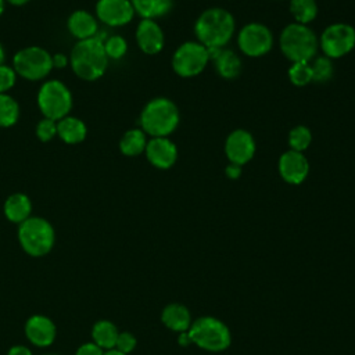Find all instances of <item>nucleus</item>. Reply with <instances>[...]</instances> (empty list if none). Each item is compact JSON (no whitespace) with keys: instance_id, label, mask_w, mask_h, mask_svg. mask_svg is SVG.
Returning <instances> with one entry per match:
<instances>
[{"instance_id":"obj_1","label":"nucleus","mask_w":355,"mask_h":355,"mask_svg":"<svg viewBox=\"0 0 355 355\" xmlns=\"http://www.w3.org/2000/svg\"><path fill=\"white\" fill-rule=\"evenodd\" d=\"M236 21L230 11L222 7L204 10L194 22V36L207 49H223L234 36Z\"/></svg>"},{"instance_id":"obj_2","label":"nucleus","mask_w":355,"mask_h":355,"mask_svg":"<svg viewBox=\"0 0 355 355\" xmlns=\"http://www.w3.org/2000/svg\"><path fill=\"white\" fill-rule=\"evenodd\" d=\"M103 42L104 39L97 35L90 39L78 40L72 47L69 65L82 80L93 82L105 73L110 60L104 51Z\"/></svg>"},{"instance_id":"obj_3","label":"nucleus","mask_w":355,"mask_h":355,"mask_svg":"<svg viewBox=\"0 0 355 355\" xmlns=\"http://www.w3.org/2000/svg\"><path fill=\"white\" fill-rule=\"evenodd\" d=\"M179 122V108L168 97L151 98L139 116L140 129L150 137H168L176 130Z\"/></svg>"},{"instance_id":"obj_4","label":"nucleus","mask_w":355,"mask_h":355,"mask_svg":"<svg viewBox=\"0 0 355 355\" xmlns=\"http://www.w3.org/2000/svg\"><path fill=\"white\" fill-rule=\"evenodd\" d=\"M279 47L291 64L309 62L319 50L318 35L308 25L291 22L283 28L279 36Z\"/></svg>"},{"instance_id":"obj_5","label":"nucleus","mask_w":355,"mask_h":355,"mask_svg":"<svg viewBox=\"0 0 355 355\" xmlns=\"http://www.w3.org/2000/svg\"><path fill=\"white\" fill-rule=\"evenodd\" d=\"M17 239L24 252L33 258H42L53 250L55 230L47 219L32 215L18 225Z\"/></svg>"},{"instance_id":"obj_6","label":"nucleus","mask_w":355,"mask_h":355,"mask_svg":"<svg viewBox=\"0 0 355 355\" xmlns=\"http://www.w3.org/2000/svg\"><path fill=\"white\" fill-rule=\"evenodd\" d=\"M187 333L193 344L211 352H219L226 349L232 341L229 327L223 322L212 316H204L197 319L194 323L190 324Z\"/></svg>"},{"instance_id":"obj_7","label":"nucleus","mask_w":355,"mask_h":355,"mask_svg":"<svg viewBox=\"0 0 355 355\" xmlns=\"http://www.w3.org/2000/svg\"><path fill=\"white\" fill-rule=\"evenodd\" d=\"M36 100L42 115L53 121H60L69 115L73 103L71 90L58 79H51L42 83Z\"/></svg>"},{"instance_id":"obj_8","label":"nucleus","mask_w":355,"mask_h":355,"mask_svg":"<svg viewBox=\"0 0 355 355\" xmlns=\"http://www.w3.org/2000/svg\"><path fill=\"white\" fill-rule=\"evenodd\" d=\"M15 73L26 80H42L53 69L51 54L40 46L19 49L12 57Z\"/></svg>"},{"instance_id":"obj_9","label":"nucleus","mask_w":355,"mask_h":355,"mask_svg":"<svg viewBox=\"0 0 355 355\" xmlns=\"http://www.w3.org/2000/svg\"><path fill=\"white\" fill-rule=\"evenodd\" d=\"M208 50L197 40L182 43L173 53L171 65L173 72L180 78H194L208 65Z\"/></svg>"},{"instance_id":"obj_10","label":"nucleus","mask_w":355,"mask_h":355,"mask_svg":"<svg viewBox=\"0 0 355 355\" xmlns=\"http://www.w3.org/2000/svg\"><path fill=\"white\" fill-rule=\"evenodd\" d=\"M319 49L330 60L341 58L355 49V28L347 22L327 25L318 36Z\"/></svg>"},{"instance_id":"obj_11","label":"nucleus","mask_w":355,"mask_h":355,"mask_svg":"<svg viewBox=\"0 0 355 355\" xmlns=\"http://www.w3.org/2000/svg\"><path fill=\"white\" fill-rule=\"evenodd\" d=\"M273 33L262 22H248L237 33L239 50L251 58L263 57L273 47Z\"/></svg>"},{"instance_id":"obj_12","label":"nucleus","mask_w":355,"mask_h":355,"mask_svg":"<svg viewBox=\"0 0 355 355\" xmlns=\"http://www.w3.org/2000/svg\"><path fill=\"white\" fill-rule=\"evenodd\" d=\"M223 150L229 162L243 166L255 155V139L252 133L245 129H234L227 135Z\"/></svg>"},{"instance_id":"obj_13","label":"nucleus","mask_w":355,"mask_h":355,"mask_svg":"<svg viewBox=\"0 0 355 355\" xmlns=\"http://www.w3.org/2000/svg\"><path fill=\"white\" fill-rule=\"evenodd\" d=\"M135 14L130 0H97L96 3L97 21L111 28L128 25Z\"/></svg>"},{"instance_id":"obj_14","label":"nucleus","mask_w":355,"mask_h":355,"mask_svg":"<svg viewBox=\"0 0 355 355\" xmlns=\"http://www.w3.org/2000/svg\"><path fill=\"white\" fill-rule=\"evenodd\" d=\"M26 340L37 348L50 347L57 338V327L53 319L46 315L35 313L29 316L24 326Z\"/></svg>"},{"instance_id":"obj_15","label":"nucleus","mask_w":355,"mask_h":355,"mask_svg":"<svg viewBox=\"0 0 355 355\" xmlns=\"http://www.w3.org/2000/svg\"><path fill=\"white\" fill-rule=\"evenodd\" d=\"M277 172L288 184H301L309 173V162L304 153L294 150L284 151L277 161Z\"/></svg>"},{"instance_id":"obj_16","label":"nucleus","mask_w":355,"mask_h":355,"mask_svg":"<svg viewBox=\"0 0 355 355\" xmlns=\"http://www.w3.org/2000/svg\"><path fill=\"white\" fill-rule=\"evenodd\" d=\"M144 154L157 169H169L178 161V147L169 137H150Z\"/></svg>"},{"instance_id":"obj_17","label":"nucleus","mask_w":355,"mask_h":355,"mask_svg":"<svg viewBox=\"0 0 355 355\" xmlns=\"http://www.w3.org/2000/svg\"><path fill=\"white\" fill-rule=\"evenodd\" d=\"M135 36L139 49L147 55H155L164 50L165 33L155 19H140Z\"/></svg>"},{"instance_id":"obj_18","label":"nucleus","mask_w":355,"mask_h":355,"mask_svg":"<svg viewBox=\"0 0 355 355\" xmlns=\"http://www.w3.org/2000/svg\"><path fill=\"white\" fill-rule=\"evenodd\" d=\"M67 28L75 39L85 40V39H90V37L97 36V33H98V21L89 11L76 10L68 17Z\"/></svg>"},{"instance_id":"obj_19","label":"nucleus","mask_w":355,"mask_h":355,"mask_svg":"<svg viewBox=\"0 0 355 355\" xmlns=\"http://www.w3.org/2000/svg\"><path fill=\"white\" fill-rule=\"evenodd\" d=\"M3 212L7 220L19 225L32 216V201L24 193H12L6 198Z\"/></svg>"},{"instance_id":"obj_20","label":"nucleus","mask_w":355,"mask_h":355,"mask_svg":"<svg viewBox=\"0 0 355 355\" xmlns=\"http://www.w3.org/2000/svg\"><path fill=\"white\" fill-rule=\"evenodd\" d=\"M57 136L67 144H78L86 139L87 126L78 116L67 115L57 121Z\"/></svg>"},{"instance_id":"obj_21","label":"nucleus","mask_w":355,"mask_h":355,"mask_svg":"<svg viewBox=\"0 0 355 355\" xmlns=\"http://www.w3.org/2000/svg\"><path fill=\"white\" fill-rule=\"evenodd\" d=\"M162 323L173 331H187L191 324V318L189 309L182 304H169L164 308L161 313Z\"/></svg>"},{"instance_id":"obj_22","label":"nucleus","mask_w":355,"mask_h":355,"mask_svg":"<svg viewBox=\"0 0 355 355\" xmlns=\"http://www.w3.org/2000/svg\"><path fill=\"white\" fill-rule=\"evenodd\" d=\"M135 12L141 19H158L173 8L175 0H130Z\"/></svg>"},{"instance_id":"obj_23","label":"nucleus","mask_w":355,"mask_h":355,"mask_svg":"<svg viewBox=\"0 0 355 355\" xmlns=\"http://www.w3.org/2000/svg\"><path fill=\"white\" fill-rule=\"evenodd\" d=\"M212 62L215 65L218 75L227 80L236 79L243 68L241 58L239 57V54L229 49H222V51L216 55L215 60H212Z\"/></svg>"},{"instance_id":"obj_24","label":"nucleus","mask_w":355,"mask_h":355,"mask_svg":"<svg viewBox=\"0 0 355 355\" xmlns=\"http://www.w3.org/2000/svg\"><path fill=\"white\" fill-rule=\"evenodd\" d=\"M118 334V327L111 320L107 319L97 320L92 327V341L104 351L115 348Z\"/></svg>"},{"instance_id":"obj_25","label":"nucleus","mask_w":355,"mask_h":355,"mask_svg":"<svg viewBox=\"0 0 355 355\" xmlns=\"http://www.w3.org/2000/svg\"><path fill=\"white\" fill-rule=\"evenodd\" d=\"M147 141V135L140 128L129 129L119 140V151L126 157H137L144 153Z\"/></svg>"},{"instance_id":"obj_26","label":"nucleus","mask_w":355,"mask_h":355,"mask_svg":"<svg viewBox=\"0 0 355 355\" xmlns=\"http://www.w3.org/2000/svg\"><path fill=\"white\" fill-rule=\"evenodd\" d=\"M288 8L294 18V22L308 25L311 24L319 12L316 0H288Z\"/></svg>"},{"instance_id":"obj_27","label":"nucleus","mask_w":355,"mask_h":355,"mask_svg":"<svg viewBox=\"0 0 355 355\" xmlns=\"http://www.w3.org/2000/svg\"><path fill=\"white\" fill-rule=\"evenodd\" d=\"M19 105L7 93H0V128H11L18 122Z\"/></svg>"},{"instance_id":"obj_28","label":"nucleus","mask_w":355,"mask_h":355,"mask_svg":"<svg viewBox=\"0 0 355 355\" xmlns=\"http://www.w3.org/2000/svg\"><path fill=\"white\" fill-rule=\"evenodd\" d=\"M312 69V82L315 83H327L334 75V64L326 55H316L309 61Z\"/></svg>"},{"instance_id":"obj_29","label":"nucleus","mask_w":355,"mask_h":355,"mask_svg":"<svg viewBox=\"0 0 355 355\" xmlns=\"http://www.w3.org/2000/svg\"><path fill=\"white\" fill-rule=\"evenodd\" d=\"M287 143L290 150L304 153L308 150V147L312 143V132L308 126L305 125H297L290 129L288 136H287Z\"/></svg>"},{"instance_id":"obj_30","label":"nucleus","mask_w":355,"mask_h":355,"mask_svg":"<svg viewBox=\"0 0 355 355\" xmlns=\"http://www.w3.org/2000/svg\"><path fill=\"white\" fill-rule=\"evenodd\" d=\"M290 83L297 87H304L312 82V69L309 62H293L287 71Z\"/></svg>"},{"instance_id":"obj_31","label":"nucleus","mask_w":355,"mask_h":355,"mask_svg":"<svg viewBox=\"0 0 355 355\" xmlns=\"http://www.w3.org/2000/svg\"><path fill=\"white\" fill-rule=\"evenodd\" d=\"M103 44L108 60H121L128 53V42L121 35L107 36Z\"/></svg>"},{"instance_id":"obj_32","label":"nucleus","mask_w":355,"mask_h":355,"mask_svg":"<svg viewBox=\"0 0 355 355\" xmlns=\"http://www.w3.org/2000/svg\"><path fill=\"white\" fill-rule=\"evenodd\" d=\"M36 136L43 143L51 141L57 136V121L43 116L36 125Z\"/></svg>"},{"instance_id":"obj_33","label":"nucleus","mask_w":355,"mask_h":355,"mask_svg":"<svg viewBox=\"0 0 355 355\" xmlns=\"http://www.w3.org/2000/svg\"><path fill=\"white\" fill-rule=\"evenodd\" d=\"M17 73L12 67L1 64L0 65V93H7L14 87L17 82Z\"/></svg>"},{"instance_id":"obj_34","label":"nucleus","mask_w":355,"mask_h":355,"mask_svg":"<svg viewBox=\"0 0 355 355\" xmlns=\"http://www.w3.org/2000/svg\"><path fill=\"white\" fill-rule=\"evenodd\" d=\"M136 344H137V340H136V337L132 333H129V331H119L114 349H116V351H119L122 354L129 355L136 348Z\"/></svg>"},{"instance_id":"obj_35","label":"nucleus","mask_w":355,"mask_h":355,"mask_svg":"<svg viewBox=\"0 0 355 355\" xmlns=\"http://www.w3.org/2000/svg\"><path fill=\"white\" fill-rule=\"evenodd\" d=\"M104 352L105 351L100 348L97 344H94L93 341H87L78 347L75 355H104Z\"/></svg>"},{"instance_id":"obj_36","label":"nucleus","mask_w":355,"mask_h":355,"mask_svg":"<svg viewBox=\"0 0 355 355\" xmlns=\"http://www.w3.org/2000/svg\"><path fill=\"white\" fill-rule=\"evenodd\" d=\"M51 61H53V68L62 69L69 64V57H67V54L64 53H55V54H51Z\"/></svg>"},{"instance_id":"obj_37","label":"nucleus","mask_w":355,"mask_h":355,"mask_svg":"<svg viewBox=\"0 0 355 355\" xmlns=\"http://www.w3.org/2000/svg\"><path fill=\"white\" fill-rule=\"evenodd\" d=\"M241 171H243V166L237 165V164H232L229 162L227 166L225 168V175L229 178V179H239L241 176Z\"/></svg>"},{"instance_id":"obj_38","label":"nucleus","mask_w":355,"mask_h":355,"mask_svg":"<svg viewBox=\"0 0 355 355\" xmlns=\"http://www.w3.org/2000/svg\"><path fill=\"white\" fill-rule=\"evenodd\" d=\"M7 355H33L32 349L24 344H15L8 348Z\"/></svg>"},{"instance_id":"obj_39","label":"nucleus","mask_w":355,"mask_h":355,"mask_svg":"<svg viewBox=\"0 0 355 355\" xmlns=\"http://www.w3.org/2000/svg\"><path fill=\"white\" fill-rule=\"evenodd\" d=\"M179 343H180L182 345H187V344H191V340H190V337H189V333H187V331H183V333H180V337H179Z\"/></svg>"},{"instance_id":"obj_40","label":"nucleus","mask_w":355,"mask_h":355,"mask_svg":"<svg viewBox=\"0 0 355 355\" xmlns=\"http://www.w3.org/2000/svg\"><path fill=\"white\" fill-rule=\"evenodd\" d=\"M6 3H10L11 6H15V7H21V6H25L26 3H29L31 0H4Z\"/></svg>"},{"instance_id":"obj_41","label":"nucleus","mask_w":355,"mask_h":355,"mask_svg":"<svg viewBox=\"0 0 355 355\" xmlns=\"http://www.w3.org/2000/svg\"><path fill=\"white\" fill-rule=\"evenodd\" d=\"M4 60H6V51L3 49V44L0 43V65L4 64Z\"/></svg>"},{"instance_id":"obj_42","label":"nucleus","mask_w":355,"mask_h":355,"mask_svg":"<svg viewBox=\"0 0 355 355\" xmlns=\"http://www.w3.org/2000/svg\"><path fill=\"white\" fill-rule=\"evenodd\" d=\"M104 355H126V354H122V352H119L116 349H108V351L104 352Z\"/></svg>"},{"instance_id":"obj_43","label":"nucleus","mask_w":355,"mask_h":355,"mask_svg":"<svg viewBox=\"0 0 355 355\" xmlns=\"http://www.w3.org/2000/svg\"><path fill=\"white\" fill-rule=\"evenodd\" d=\"M4 7H6V1H4V0H0V17H1L3 12H4Z\"/></svg>"},{"instance_id":"obj_44","label":"nucleus","mask_w":355,"mask_h":355,"mask_svg":"<svg viewBox=\"0 0 355 355\" xmlns=\"http://www.w3.org/2000/svg\"><path fill=\"white\" fill-rule=\"evenodd\" d=\"M43 355H58V354H43Z\"/></svg>"}]
</instances>
